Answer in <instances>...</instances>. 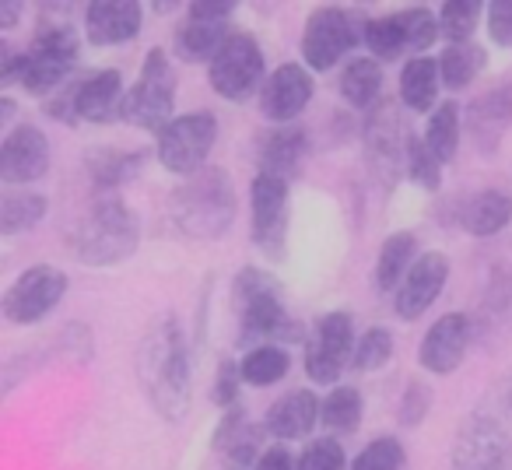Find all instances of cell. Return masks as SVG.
Instances as JSON below:
<instances>
[{
    "label": "cell",
    "mask_w": 512,
    "mask_h": 470,
    "mask_svg": "<svg viewBox=\"0 0 512 470\" xmlns=\"http://www.w3.org/2000/svg\"><path fill=\"white\" fill-rule=\"evenodd\" d=\"M137 383L158 418L183 421L193 404V358L183 323L172 313L158 316L137 348Z\"/></svg>",
    "instance_id": "obj_1"
},
{
    "label": "cell",
    "mask_w": 512,
    "mask_h": 470,
    "mask_svg": "<svg viewBox=\"0 0 512 470\" xmlns=\"http://www.w3.org/2000/svg\"><path fill=\"white\" fill-rule=\"evenodd\" d=\"M71 253L88 267H116L141 246V221L120 193H99L67 235Z\"/></svg>",
    "instance_id": "obj_2"
},
{
    "label": "cell",
    "mask_w": 512,
    "mask_h": 470,
    "mask_svg": "<svg viewBox=\"0 0 512 470\" xmlns=\"http://www.w3.org/2000/svg\"><path fill=\"white\" fill-rule=\"evenodd\" d=\"M169 214L186 239H221L235 221V183L225 169L207 165L172 190Z\"/></svg>",
    "instance_id": "obj_3"
},
{
    "label": "cell",
    "mask_w": 512,
    "mask_h": 470,
    "mask_svg": "<svg viewBox=\"0 0 512 470\" xmlns=\"http://www.w3.org/2000/svg\"><path fill=\"white\" fill-rule=\"evenodd\" d=\"M81 39L71 25H46L25 53L4 50V81H18L29 95H57L78 64Z\"/></svg>",
    "instance_id": "obj_4"
},
{
    "label": "cell",
    "mask_w": 512,
    "mask_h": 470,
    "mask_svg": "<svg viewBox=\"0 0 512 470\" xmlns=\"http://www.w3.org/2000/svg\"><path fill=\"white\" fill-rule=\"evenodd\" d=\"M235 320H239V344L253 341H295L299 327L288 320V309L278 295V281L260 267L239 271L232 288Z\"/></svg>",
    "instance_id": "obj_5"
},
{
    "label": "cell",
    "mask_w": 512,
    "mask_h": 470,
    "mask_svg": "<svg viewBox=\"0 0 512 470\" xmlns=\"http://www.w3.org/2000/svg\"><path fill=\"white\" fill-rule=\"evenodd\" d=\"M172 109H176V71H172L169 53L162 46H155L144 57L141 78L134 81V88H127L123 120L137 130L162 134L172 123Z\"/></svg>",
    "instance_id": "obj_6"
},
{
    "label": "cell",
    "mask_w": 512,
    "mask_h": 470,
    "mask_svg": "<svg viewBox=\"0 0 512 470\" xmlns=\"http://www.w3.org/2000/svg\"><path fill=\"white\" fill-rule=\"evenodd\" d=\"M207 81L228 102H249L267 85L264 50L249 32H232L207 64Z\"/></svg>",
    "instance_id": "obj_7"
},
{
    "label": "cell",
    "mask_w": 512,
    "mask_h": 470,
    "mask_svg": "<svg viewBox=\"0 0 512 470\" xmlns=\"http://www.w3.org/2000/svg\"><path fill=\"white\" fill-rule=\"evenodd\" d=\"M214 141H218V120H214L211 109H197V113L176 116L158 134L155 155L162 169L190 179L200 169H207V155H211Z\"/></svg>",
    "instance_id": "obj_8"
},
{
    "label": "cell",
    "mask_w": 512,
    "mask_h": 470,
    "mask_svg": "<svg viewBox=\"0 0 512 470\" xmlns=\"http://www.w3.org/2000/svg\"><path fill=\"white\" fill-rule=\"evenodd\" d=\"M453 470H512V435L491 411H474L460 421L449 453Z\"/></svg>",
    "instance_id": "obj_9"
},
{
    "label": "cell",
    "mask_w": 512,
    "mask_h": 470,
    "mask_svg": "<svg viewBox=\"0 0 512 470\" xmlns=\"http://www.w3.org/2000/svg\"><path fill=\"white\" fill-rule=\"evenodd\" d=\"M362 36L365 25H358L351 11L316 8L302 29V60L309 64V71H330V67H337V60H344L355 50Z\"/></svg>",
    "instance_id": "obj_10"
},
{
    "label": "cell",
    "mask_w": 512,
    "mask_h": 470,
    "mask_svg": "<svg viewBox=\"0 0 512 470\" xmlns=\"http://www.w3.org/2000/svg\"><path fill=\"white\" fill-rule=\"evenodd\" d=\"M64 295H67V274L50 264H39L18 274L15 285L4 292L0 309H4V320L15 323V327H32V323L46 320L60 306Z\"/></svg>",
    "instance_id": "obj_11"
},
{
    "label": "cell",
    "mask_w": 512,
    "mask_h": 470,
    "mask_svg": "<svg viewBox=\"0 0 512 470\" xmlns=\"http://www.w3.org/2000/svg\"><path fill=\"white\" fill-rule=\"evenodd\" d=\"M355 323L344 309H334V313H323L316 320L313 341H309L306 351V376L313 379L316 386H337L344 365H351V355H355Z\"/></svg>",
    "instance_id": "obj_12"
},
{
    "label": "cell",
    "mask_w": 512,
    "mask_h": 470,
    "mask_svg": "<svg viewBox=\"0 0 512 470\" xmlns=\"http://www.w3.org/2000/svg\"><path fill=\"white\" fill-rule=\"evenodd\" d=\"M249 197H253V243L271 260H281L288 239V179L256 172Z\"/></svg>",
    "instance_id": "obj_13"
},
{
    "label": "cell",
    "mask_w": 512,
    "mask_h": 470,
    "mask_svg": "<svg viewBox=\"0 0 512 470\" xmlns=\"http://www.w3.org/2000/svg\"><path fill=\"white\" fill-rule=\"evenodd\" d=\"M232 15H235V4H228V0H197V4H190L183 25L176 32L179 57L207 60L211 64V57L221 50V43L232 36V32H225Z\"/></svg>",
    "instance_id": "obj_14"
},
{
    "label": "cell",
    "mask_w": 512,
    "mask_h": 470,
    "mask_svg": "<svg viewBox=\"0 0 512 470\" xmlns=\"http://www.w3.org/2000/svg\"><path fill=\"white\" fill-rule=\"evenodd\" d=\"M50 172V141L36 123H18L0 144V179L11 186H29Z\"/></svg>",
    "instance_id": "obj_15"
},
{
    "label": "cell",
    "mask_w": 512,
    "mask_h": 470,
    "mask_svg": "<svg viewBox=\"0 0 512 470\" xmlns=\"http://www.w3.org/2000/svg\"><path fill=\"white\" fill-rule=\"evenodd\" d=\"M470 341H474V323H470L467 313H446L428 327L425 341L418 348V362L425 372L432 376H453L463 365L470 351Z\"/></svg>",
    "instance_id": "obj_16"
},
{
    "label": "cell",
    "mask_w": 512,
    "mask_h": 470,
    "mask_svg": "<svg viewBox=\"0 0 512 470\" xmlns=\"http://www.w3.org/2000/svg\"><path fill=\"white\" fill-rule=\"evenodd\" d=\"M512 127V78L491 85L488 92H481L467 106L463 116V134H470L474 148L481 155H495L498 141L505 137V130Z\"/></svg>",
    "instance_id": "obj_17"
},
{
    "label": "cell",
    "mask_w": 512,
    "mask_h": 470,
    "mask_svg": "<svg viewBox=\"0 0 512 470\" xmlns=\"http://www.w3.org/2000/svg\"><path fill=\"white\" fill-rule=\"evenodd\" d=\"M67 88H71L74 116H78L81 123H113L123 116L127 88H123V74L116 71V67L92 71Z\"/></svg>",
    "instance_id": "obj_18"
},
{
    "label": "cell",
    "mask_w": 512,
    "mask_h": 470,
    "mask_svg": "<svg viewBox=\"0 0 512 470\" xmlns=\"http://www.w3.org/2000/svg\"><path fill=\"white\" fill-rule=\"evenodd\" d=\"M449 281V257L439 250L421 253L414 260V267L407 271V278L400 281L397 295H393V306H397L400 320H418L421 313L432 309V302L442 295Z\"/></svg>",
    "instance_id": "obj_19"
},
{
    "label": "cell",
    "mask_w": 512,
    "mask_h": 470,
    "mask_svg": "<svg viewBox=\"0 0 512 470\" xmlns=\"http://www.w3.org/2000/svg\"><path fill=\"white\" fill-rule=\"evenodd\" d=\"M313 88L316 85H313V74H309V67L281 64L278 71L267 78L264 92H260V113H264L267 120L278 123V127H285V123H292L295 116L309 106V99H313Z\"/></svg>",
    "instance_id": "obj_20"
},
{
    "label": "cell",
    "mask_w": 512,
    "mask_h": 470,
    "mask_svg": "<svg viewBox=\"0 0 512 470\" xmlns=\"http://www.w3.org/2000/svg\"><path fill=\"white\" fill-rule=\"evenodd\" d=\"M407 141L411 134H404V123L393 102H379L376 109H369V120H365V151H369V162L379 169V176H390L397 172V165H407Z\"/></svg>",
    "instance_id": "obj_21"
},
{
    "label": "cell",
    "mask_w": 512,
    "mask_h": 470,
    "mask_svg": "<svg viewBox=\"0 0 512 470\" xmlns=\"http://www.w3.org/2000/svg\"><path fill=\"white\" fill-rule=\"evenodd\" d=\"M144 11L134 0H95L85 11V36L92 46H123L141 32Z\"/></svg>",
    "instance_id": "obj_22"
},
{
    "label": "cell",
    "mask_w": 512,
    "mask_h": 470,
    "mask_svg": "<svg viewBox=\"0 0 512 470\" xmlns=\"http://www.w3.org/2000/svg\"><path fill=\"white\" fill-rule=\"evenodd\" d=\"M320 404L323 400L316 397L313 390L285 393V397L274 400V404L267 407V418H264L267 435H274L278 442L306 439V435L320 425Z\"/></svg>",
    "instance_id": "obj_23"
},
{
    "label": "cell",
    "mask_w": 512,
    "mask_h": 470,
    "mask_svg": "<svg viewBox=\"0 0 512 470\" xmlns=\"http://www.w3.org/2000/svg\"><path fill=\"white\" fill-rule=\"evenodd\" d=\"M309 151V137L302 127L285 123V127H274L271 134L260 137V148H256V162L264 176H278V179H292L299 172L302 158Z\"/></svg>",
    "instance_id": "obj_24"
},
{
    "label": "cell",
    "mask_w": 512,
    "mask_h": 470,
    "mask_svg": "<svg viewBox=\"0 0 512 470\" xmlns=\"http://www.w3.org/2000/svg\"><path fill=\"white\" fill-rule=\"evenodd\" d=\"M148 162V151H120V148H95L88 151L85 165L99 193H116L127 179H134Z\"/></svg>",
    "instance_id": "obj_25"
},
{
    "label": "cell",
    "mask_w": 512,
    "mask_h": 470,
    "mask_svg": "<svg viewBox=\"0 0 512 470\" xmlns=\"http://www.w3.org/2000/svg\"><path fill=\"white\" fill-rule=\"evenodd\" d=\"M512 221V193L505 190H481L463 204L460 225L477 239H491Z\"/></svg>",
    "instance_id": "obj_26"
},
{
    "label": "cell",
    "mask_w": 512,
    "mask_h": 470,
    "mask_svg": "<svg viewBox=\"0 0 512 470\" xmlns=\"http://www.w3.org/2000/svg\"><path fill=\"white\" fill-rule=\"evenodd\" d=\"M439 60L432 57H411L400 71V102L414 113H425L435 106V95H439Z\"/></svg>",
    "instance_id": "obj_27"
},
{
    "label": "cell",
    "mask_w": 512,
    "mask_h": 470,
    "mask_svg": "<svg viewBox=\"0 0 512 470\" xmlns=\"http://www.w3.org/2000/svg\"><path fill=\"white\" fill-rule=\"evenodd\" d=\"M418 260V235L414 232H393L383 246H379L376 260V285L379 292H393L400 288V281L407 278V271Z\"/></svg>",
    "instance_id": "obj_28"
},
{
    "label": "cell",
    "mask_w": 512,
    "mask_h": 470,
    "mask_svg": "<svg viewBox=\"0 0 512 470\" xmlns=\"http://www.w3.org/2000/svg\"><path fill=\"white\" fill-rule=\"evenodd\" d=\"M379 88H383V64L376 57H358L341 71V95L355 109H376Z\"/></svg>",
    "instance_id": "obj_29"
},
{
    "label": "cell",
    "mask_w": 512,
    "mask_h": 470,
    "mask_svg": "<svg viewBox=\"0 0 512 470\" xmlns=\"http://www.w3.org/2000/svg\"><path fill=\"white\" fill-rule=\"evenodd\" d=\"M460 137H463V109L456 106L453 99L435 106V113L428 116V127H425V144L432 148V155L439 158L442 165L456 158Z\"/></svg>",
    "instance_id": "obj_30"
},
{
    "label": "cell",
    "mask_w": 512,
    "mask_h": 470,
    "mask_svg": "<svg viewBox=\"0 0 512 470\" xmlns=\"http://www.w3.org/2000/svg\"><path fill=\"white\" fill-rule=\"evenodd\" d=\"M239 365H242L246 386H274L288 376L292 358H288V351L278 348V344H256V348H249L246 355H242Z\"/></svg>",
    "instance_id": "obj_31"
},
{
    "label": "cell",
    "mask_w": 512,
    "mask_h": 470,
    "mask_svg": "<svg viewBox=\"0 0 512 470\" xmlns=\"http://www.w3.org/2000/svg\"><path fill=\"white\" fill-rule=\"evenodd\" d=\"M488 64V53L477 43H449L439 57V74L446 88H467Z\"/></svg>",
    "instance_id": "obj_32"
},
{
    "label": "cell",
    "mask_w": 512,
    "mask_h": 470,
    "mask_svg": "<svg viewBox=\"0 0 512 470\" xmlns=\"http://www.w3.org/2000/svg\"><path fill=\"white\" fill-rule=\"evenodd\" d=\"M362 411H365L362 393H358L355 386H334V390H330L327 397H323V404H320V425L330 428V432L348 435V432H355V428H358Z\"/></svg>",
    "instance_id": "obj_33"
},
{
    "label": "cell",
    "mask_w": 512,
    "mask_h": 470,
    "mask_svg": "<svg viewBox=\"0 0 512 470\" xmlns=\"http://www.w3.org/2000/svg\"><path fill=\"white\" fill-rule=\"evenodd\" d=\"M46 218V197L43 193H4L0 200V232L4 235H18L36 228Z\"/></svg>",
    "instance_id": "obj_34"
},
{
    "label": "cell",
    "mask_w": 512,
    "mask_h": 470,
    "mask_svg": "<svg viewBox=\"0 0 512 470\" xmlns=\"http://www.w3.org/2000/svg\"><path fill=\"white\" fill-rule=\"evenodd\" d=\"M362 39L376 60H393V57H404L407 53V36H404V25H400L397 15L369 18Z\"/></svg>",
    "instance_id": "obj_35"
},
{
    "label": "cell",
    "mask_w": 512,
    "mask_h": 470,
    "mask_svg": "<svg viewBox=\"0 0 512 470\" xmlns=\"http://www.w3.org/2000/svg\"><path fill=\"white\" fill-rule=\"evenodd\" d=\"M481 15H484L481 4H474V0H449V4H442L439 8L442 36H446L449 43H470L477 22H481Z\"/></svg>",
    "instance_id": "obj_36"
},
{
    "label": "cell",
    "mask_w": 512,
    "mask_h": 470,
    "mask_svg": "<svg viewBox=\"0 0 512 470\" xmlns=\"http://www.w3.org/2000/svg\"><path fill=\"white\" fill-rule=\"evenodd\" d=\"M393 358V334L386 327H369L355 344L351 369L355 372H379Z\"/></svg>",
    "instance_id": "obj_37"
},
{
    "label": "cell",
    "mask_w": 512,
    "mask_h": 470,
    "mask_svg": "<svg viewBox=\"0 0 512 470\" xmlns=\"http://www.w3.org/2000/svg\"><path fill=\"white\" fill-rule=\"evenodd\" d=\"M404 467H407V453L397 435H379V439H372L369 446L355 456V463H351V470H404Z\"/></svg>",
    "instance_id": "obj_38"
},
{
    "label": "cell",
    "mask_w": 512,
    "mask_h": 470,
    "mask_svg": "<svg viewBox=\"0 0 512 470\" xmlns=\"http://www.w3.org/2000/svg\"><path fill=\"white\" fill-rule=\"evenodd\" d=\"M400 25H404V36H407V53L411 57H425L428 46L439 39V15H432L428 8H407L397 11Z\"/></svg>",
    "instance_id": "obj_39"
},
{
    "label": "cell",
    "mask_w": 512,
    "mask_h": 470,
    "mask_svg": "<svg viewBox=\"0 0 512 470\" xmlns=\"http://www.w3.org/2000/svg\"><path fill=\"white\" fill-rule=\"evenodd\" d=\"M407 172L421 190H439L442 186V162L432 155L425 137H411L407 141Z\"/></svg>",
    "instance_id": "obj_40"
},
{
    "label": "cell",
    "mask_w": 512,
    "mask_h": 470,
    "mask_svg": "<svg viewBox=\"0 0 512 470\" xmlns=\"http://www.w3.org/2000/svg\"><path fill=\"white\" fill-rule=\"evenodd\" d=\"M432 386L425 383V379H407L404 393H400V404H397V421L404 428H418L421 421L428 418V411H432Z\"/></svg>",
    "instance_id": "obj_41"
},
{
    "label": "cell",
    "mask_w": 512,
    "mask_h": 470,
    "mask_svg": "<svg viewBox=\"0 0 512 470\" xmlns=\"http://www.w3.org/2000/svg\"><path fill=\"white\" fill-rule=\"evenodd\" d=\"M299 470H344V446L334 435H320L302 449Z\"/></svg>",
    "instance_id": "obj_42"
},
{
    "label": "cell",
    "mask_w": 512,
    "mask_h": 470,
    "mask_svg": "<svg viewBox=\"0 0 512 470\" xmlns=\"http://www.w3.org/2000/svg\"><path fill=\"white\" fill-rule=\"evenodd\" d=\"M246 383L242 379V365L232 362V358H221L218 372H214V386H211V400L218 407H235V397H239V386Z\"/></svg>",
    "instance_id": "obj_43"
},
{
    "label": "cell",
    "mask_w": 512,
    "mask_h": 470,
    "mask_svg": "<svg viewBox=\"0 0 512 470\" xmlns=\"http://www.w3.org/2000/svg\"><path fill=\"white\" fill-rule=\"evenodd\" d=\"M488 36L495 46L512 50V0H495L488 8Z\"/></svg>",
    "instance_id": "obj_44"
},
{
    "label": "cell",
    "mask_w": 512,
    "mask_h": 470,
    "mask_svg": "<svg viewBox=\"0 0 512 470\" xmlns=\"http://www.w3.org/2000/svg\"><path fill=\"white\" fill-rule=\"evenodd\" d=\"M256 470H299V460L278 442V446L264 449V456L256 460Z\"/></svg>",
    "instance_id": "obj_45"
},
{
    "label": "cell",
    "mask_w": 512,
    "mask_h": 470,
    "mask_svg": "<svg viewBox=\"0 0 512 470\" xmlns=\"http://www.w3.org/2000/svg\"><path fill=\"white\" fill-rule=\"evenodd\" d=\"M495 418H502V421H512V376L509 379H502L498 383V393H495Z\"/></svg>",
    "instance_id": "obj_46"
},
{
    "label": "cell",
    "mask_w": 512,
    "mask_h": 470,
    "mask_svg": "<svg viewBox=\"0 0 512 470\" xmlns=\"http://www.w3.org/2000/svg\"><path fill=\"white\" fill-rule=\"evenodd\" d=\"M18 18H22V4H0V29H15Z\"/></svg>",
    "instance_id": "obj_47"
},
{
    "label": "cell",
    "mask_w": 512,
    "mask_h": 470,
    "mask_svg": "<svg viewBox=\"0 0 512 470\" xmlns=\"http://www.w3.org/2000/svg\"><path fill=\"white\" fill-rule=\"evenodd\" d=\"M11 120H15V99L4 95V99H0V123H11Z\"/></svg>",
    "instance_id": "obj_48"
}]
</instances>
